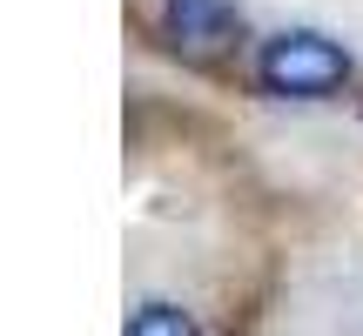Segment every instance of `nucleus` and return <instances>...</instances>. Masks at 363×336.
Instances as JSON below:
<instances>
[{
  "instance_id": "f257e3e1",
  "label": "nucleus",
  "mask_w": 363,
  "mask_h": 336,
  "mask_svg": "<svg viewBox=\"0 0 363 336\" xmlns=\"http://www.w3.org/2000/svg\"><path fill=\"white\" fill-rule=\"evenodd\" d=\"M256 81L276 101H330L350 81V47L323 27H283L256 47Z\"/></svg>"
},
{
  "instance_id": "f03ea898",
  "label": "nucleus",
  "mask_w": 363,
  "mask_h": 336,
  "mask_svg": "<svg viewBox=\"0 0 363 336\" xmlns=\"http://www.w3.org/2000/svg\"><path fill=\"white\" fill-rule=\"evenodd\" d=\"M162 40L189 61H216L242 40V7L235 0H162Z\"/></svg>"
},
{
  "instance_id": "7ed1b4c3",
  "label": "nucleus",
  "mask_w": 363,
  "mask_h": 336,
  "mask_svg": "<svg viewBox=\"0 0 363 336\" xmlns=\"http://www.w3.org/2000/svg\"><path fill=\"white\" fill-rule=\"evenodd\" d=\"M121 336H202V330H195V316L175 310V303H142Z\"/></svg>"
}]
</instances>
